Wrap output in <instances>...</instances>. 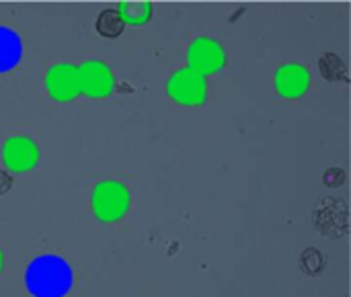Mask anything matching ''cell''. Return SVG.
I'll return each mask as SVG.
<instances>
[{"instance_id":"obj_12","label":"cell","mask_w":351,"mask_h":297,"mask_svg":"<svg viewBox=\"0 0 351 297\" xmlns=\"http://www.w3.org/2000/svg\"><path fill=\"white\" fill-rule=\"evenodd\" d=\"M319 66H321V72H323L329 80H346V78H348V76H346L348 68H346V64L339 60V55H335V53H325V55L321 57Z\"/></svg>"},{"instance_id":"obj_13","label":"cell","mask_w":351,"mask_h":297,"mask_svg":"<svg viewBox=\"0 0 351 297\" xmlns=\"http://www.w3.org/2000/svg\"><path fill=\"white\" fill-rule=\"evenodd\" d=\"M300 263H302V269H304L306 273H311V275H315L317 271L323 269V257H321V253L315 250V248H308V250L302 255Z\"/></svg>"},{"instance_id":"obj_2","label":"cell","mask_w":351,"mask_h":297,"mask_svg":"<svg viewBox=\"0 0 351 297\" xmlns=\"http://www.w3.org/2000/svg\"><path fill=\"white\" fill-rule=\"evenodd\" d=\"M90 205L101 222H115L125 216L130 207V193L117 181H103L95 187Z\"/></svg>"},{"instance_id":"obj_14","label":"cell","mask_w":351,"mask_h":297,"mask_svg":"<svg viewBox=\"0 0 351 297\" xmlns=\"http://www.w3.org/2000/svg\"><path fill=\"white\" fill-rule=\"evenodd\" d=\"M12 187V179L6 170H0V195H4L6 191H10Z\"/></svg>"},{"instance_id":"obj_4","label":"cell","mask_w":351,"mask_h":297,"mask_svg":"<svg viewBox=\"0 0 351 297\" xmlns=\"http://www.w3.org/2000/svg\"><path fill=\"white\" fill-rule=\"evenodd\" d=\"M37 158H39L37 146L25 135H14V138L6 140V144L2 148V160L12 172L31 170L35 166Z\"/></svg>"},{"instance_id":"obj_5","label":"cell","mask_w":351,"mask_h":297,"mask_svg":"<svg viewBox=\"0 0 351 297\" xmlns=\"http://www.w3.org/2000/svg\"><path fill=\"white\" fill-rule=\"evenodd\" d=\"M189 64H191V70L199 72L202 76L216 72L224 64V51L212 39H206V37L195 39L189 47Z\"/></svg>"},{"instance_id":"obj_15","label":"cell","mask_w":351,"mask_h":297,"mask_svg":"<svg viewBox=\"0 0 351 297\" xmlns=\"http://www.w3.org/2000/svg\"><path fill=\"white\" fill-rule=\"evenodd\" d=\"M0 269H2V255H0Z\"/></svg>"},{"instance_id":"obj_10","label":"cell","mask_w":351,"mask_h":297,"mask_svg":"<svg viewBox=\"0 0 351 297\" xmlns=\"http://www.w3.org/2000/svg\"><path fill=\"white\" fill-rule=\"evenodd\" d=\"M123 21L117 12V8H107L99 14L97 18V31L103 35V37H117L121 35L123 31Z\"/></svg>"},{"instance_id":"obj_3","label":"cell","mask_w":351,"mask_h":297,"mask_svg":"<svg viewBox=\"0 0 351 297\" xmlns=\"http://www.w3.org/2000/svg\"><path fill=\"white\" fill-rule=\"evenodd\" d=\"M169 94L183 105H197L206 96V82L204 76L191 68L179 70L169 80Z\"/></svg>"},{"instance_id":"obj_6","label":"cell","mask_w":351,"mask_h":297,"mask_svg":"<svg viewBox=\"0 0 351 297\" xmlns=\"http://www.w3.org/2000/svg\"><path fill=\"white\" fill-rule=\"evenodd\" d=\"M47 90L53 99L58 101H70L80 92L78 84V70L68 64H58L51 66L45 78Z\"/></svg>"},{"instance_id":"obj_8","label":"cell","mask_w":351,"mask_h":297,"mask_svg":"<svg viewBox=\"0 0 351 297\" xmlns=\"http://www.w3.org/2000/svg\"><path fill=\"white\" fill-rule=\"evenodd\" d=\"M308 72L304 66L298 64H286L278 70L276 76V86L280 94L284 96H298L308 88Z\"/></svg>"},{"instance_id":"obj_7","label":"cell","mask_w":351,"mask_h":297,"mask_svg":"<svg viewBox=\"0 0 351 297\" xmlns=\"http://www.w3.org/2000/svg\"><path fill=\"white\" fill-rule=\"evenodd\" d=\"M78 84H80V90H84L86 94L103 96L113 88V78L105 64L88 62V64H82L78 70Z\"/></svg>"},{"instance_id":"obj_9","label":"cell","mask_w":351,"mask_h":297,"mask_svg":"<svg viewBox=\"0 0 351 297\" xmlns=\"http://www.w3.org/2000/svg\"><path fill=\"white\" fill-rule=\"evenodd\" d=\"M19 60H21L19 35L8 27H0V72L10 70Z\"/></svg>"},{"instance_id":"obj_1","label":"cell","mask_w":351,"mask_h":297,"mask_svg":"<svg viewBox=\"0 0 351 297\" xmlns=\"http://www.w3.org/2000/svg\"><path fill=\"white\" fill-rule=\"evenodd\" d=\"M25 283L31 296L64 297L72 287V271L64 259L45 255L29 265Z\"/></svg>"},{"instance_id":"obj_11","label":"cell","mask_w":351,"mask_h":297,"mask_svg":"<svg viewBox=\"0 0 351 297\" xmlns=\"http://www.w3.org/2000/svg\"><path fill=\"white\" fill-rule=\"evenodd\" d=\"M119 16L123 23H144L150 14V4L146 0H140V2H134V0H125L119 4L117 8Z\"/></svg>"}]
</instances>
